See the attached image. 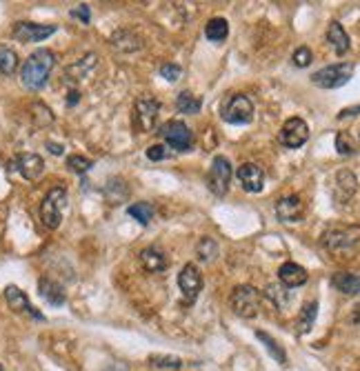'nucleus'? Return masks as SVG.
<instances>
[{
    "instance_id": "f257e3e1",
    "label": "nucleus",
    "mask_w": 360,
    "mask_h": 371,
    "mask_svg": "<svg viewBox=\"0 0 360 371\" xmlns=\"http://www.w3.org/2000/svg\"><path fill=\"white\" fill-rule=\"evenodd\" d=\"M56 65V54L51 49H36L20 67V82L29 91H40L49 80L51 69Z\"/></svg>"
},
{
    "instance_id": "f03ea898",
    "label": "nucleus",
    "mask_w": 360,
    "mask_h": 371,
    "mask_svg": "<svg viewBox=\"0 0 360 371\" xmlns=\"http://www.w3.org/2000/svg\"><path fill=\"white\" fill-rule=\"evenodd\" d=\"M67 207V189L54 187L49 189L47 196L40 202V220L47 229H58L63 222V209Z\"/></svg>"
},
{
    "instance_id": "7ed1b4c3",
    "label": "nucleus",
    "mask_w": 360,
    "mask_h": 371,
    "mask_svg": "<svg viewBox=\"0 0 360 371\" xmlns=\"http://www.w3.org/2000/svg\"><path fill=\"white\" fill-rule=\"evenodd\" d=\"M323 245L332 254L349 256L360 247V229L358 227H336L323 236Z\"/></svg>"
},
{
    "instance_id": "20e7f679",
    "label": "nucleus",
    "mask_w": 360,
    "mask_h": 371,
    "mask_svg": "<svg viewBox=\"0 0 360 371\" xmlns=\"http://www.w3.org/2000/svg\"><path fill=\"white\" fill-rule=\"evenodd\" d=\"M231 312L240 318H256L260 309V292L252 285H238L229 296Z\"/></svg>"
},
{
    "instance_id": "39448f33",
    "label": "nucleus",
    "mask_w": 360,
    "mask_h": 371,
    "mask_svg": "<svg viewBox=\"0 0 360 371\" xmlns=\"http://www.w3.org/2000/svg\"><path fill=\"white\" fill-rule=\"evenodd\" d=\"M220 116L229 125H247L254 120V102L245 94H234L222 102Z\"/></svg>"
},
{
    "instance_id": "423d86ee",
    "label": "nucleus",
    "mask_w": 360,
    "mask_h": 371,
    "mask_svg": "<svg viewBox=\"0 0 360 371\" xmlns=\"http://www.w3.org/2000/svg\"><path fill=\"white\" fill-rule=\"evenodd\" d=\"M158 136L176 151H191L193 147V131L182 120H167L158 127Z\"/></svg>"
},
{
    "instance_id": "0eeeda50",
    "label": "nucleus",
    "mask_w": 360,
    "mask_h": 371,
    "mask_svg": "<svg viewBox=\"0 0 360 371\" xmlns=\"http://www.w3.org/2000/svg\"><path fill=\"white\" fill-rule=\"evenodd\" d=\"M354 76V65L352 63H338V65H329L318 69L312 76V82L321 89H338L347 85Z\"/></svg>"
},
{
    "instance_id": "6e6552de",
    "label": "nucleus",
    "mask_w": 360,
    "mask_h": 371,
    "mask_svg": "<svg viewBox=\"0 0 360 371\" xmlns=\"http://www.w3.org/2000/svg\"><path fill=\"white\" fill-rule=\"evenodd\" d=\"M231 162L225 158V156H216L211 160V167H209V173H207V189L222 198L225 193L229 191V182H231Z\"/></svg>"
},
{
    "instance_id": "1a4fd4ad",
    "label": "nucleus",
    "mask_w": 360,
    "mask_h": 371,
    "mask_svg": "<svg viewBox=\"0 0 360 371\" xmlns=\"http://www.w3.org/2000/svg\"><path fill=\"white\" fill-rule=\"evenodd\" d=\"M160 113V102L156 98H138L133 105V127L140 133H149L156 125V118Z\"/></svg>"
},
{
    "instance_id": "9d476101",
    "label": "nucleus",
    "mask_w": 360,
    "mask_h": 371,
    "mask_svg": "<svg viewBox=\"0 0 360 371\" xmlns=\"http://www.w3.org/2000/svg\"><path fill=\"white\" fill-rule=\"evenodd\" d=\"M58 32L56 25H40V23H16L12 27V38L18 43H43L49 36Z\"/></svg>"
},
{
    "instance_id": "9b49d317",
    "label": "nucleus",
    "mask_w": 360,
    "mask_h": 371,
    "mask_svg": "<svg viewBox=\"0 0 360 371\" xmlns=\"http://www.w3.org/2000/svg\"><path fill=\"white\" fill-rule=\"evenodd\" d=\"M9 171H18L25 180H38L45 171V160L38 153H18L7 164Z\"/></svg>"
},
{
    "instance_id": "f8f14e48",
    "label": "nucleus",
    "mask_w": 360,
    "mask_h": 371,
    "mask_svg": "<svg viewBox=\"0 0 360 371\" xmlns=\"http://www.w3.org/2000/svg\"><path fill=\"white\" fill-rule=\"evenodd\" d=\"M178 287L182 292V298L187 303H196L198 294L202 292V274L193 263H187L178 274Z\"/></svg>"
},
{
    "instance_id": "ddd939ff",
    "label": "nucleus",
    "mask_w": 360,
    "mask_h": 371,
    "mask_svg": "<svg viewBox=\"0 0 360 371\" xmlns=\"http://www.w3.org/2000/svg\"><path fill=\"white\" fill-rule=\"evenodd\" d=\"M278 138L287 149H298L310 140V127L303 118H290L283 125Z\"/></svg>"
},
{
    "instance_id": "4468645a",
    "label": "nucleus",
    "mask_w": 360,
    "mask_h": 371,
    "mask_svg": "<svg viewBox=\"0 0 360 371\" xmlns=\"http://www.w3.org/2000/svg\"><path fill=\"white\" fill-rule=\"evenodd\" d=\"M5 301H7V305H9V309H12V312H16V314H25V316H32L34 321H40V323L45 321V316L40 314L32 303H29L27 294H25L23 289H18L16 285L5 287Z\"/></svg>"
},
{
    "instance_id": "2eb2a0df",
    "label": "nucleus",
    "mask_w": 360,
    "mask_h": 371,
    "mask_svg": "<svg viewBox=\"0 0 360 371\" xmlns=\"http://www.w3.org/2000/svg\"><path fill=\"white\" fill-rule=\"evenodd\" d=\"M236 176H238L240 184L245 191L249 193H260L263 187H265V171L263 167H258L256 162H245L238 167V171H236Z\"/></svg>"
},
{
    "instance_id": "dca6fc26",
    "label": "nucleus",
    "mask_w": 360,
    "mask_h": 371,
    "mask_svg": "<svg viewBox=\"0 0 360 371\" xmlns=\"http://www.w3.org/2000/svg\"><path fill=\"white\" fill-rule=\"evenodd\" d=\"M276 216L283 222H298L305 216V202L301 200V196H285L278 202H276Z\"/></svg>"
},
{
    "instance_id": "f3484780",
    "label": "nucleus",
    "mask_w": 360,
    "mask_h": 371,
    "mask_svg": "<svg viewBox=\"0 0 360 371\" xmlns=\"http://www.w3.org/2000/svg\"><path fill=\"white\" fill-rule=\"evenodd\" d=\"M278 278H281L283 287H287V289H296V287L305 285L310 276H307L305 267L296 265V263H285L278 269Z\"/></svg>"
},
{
    "instance_id": "a211bd4d",
    "label": "nucleus",
    "mask_w": 360,
    "mask_h": 371,
    "mask_svg": "<svg viewBox=\"0 0 360 371\" xmlns=\"http://www.w3.org/2000/svg\"><path fill=\"white\" fill-rule=\"evenodd\" d=\"M38 294L54 307L65 305V301H67L65 289L56 280H51V278H40V280H38Z\"/></svg>"
},
{
    "instance_id": "6ab92c4d",
    "label": "nucleus",
    "mask_w": 360,
    "mask_h": 371,
    "mask_svg": "<svg viewBox=\"0 0 360 371\" xmlns=\"http://www.w3.org/2000/svg\"><path fill=\"white\" fill-rule=\"evenodd\" d=\"M140 263L151 274L167 269V258H164V254L158 249V247H145V249L140 251Z\"/></svg>"
},
{
    "instance_id": "aec40b11",
    "label": "nucleus",
    "mask_w": 360,
    "mask_h": 371,
    "mask_svg": "<svg viewBox=\"0 0 360 371\" xmlns=\"http://www.w3.org/2000/svg\"><path fill=\"white\" fill-rule=\"evenodd\" d=\"M332 285L345 296H360V276L338 272L332 276Z\"/></svg>"
},
{
    "instance_id": "412c9836",
    "label": "nucleus",
    "mask_w": 360,
    "mask_h": 371,
    "mask_svg": "<svg viewBox=\"0 0 360 371\" xmlns=\"http://www.w3.org/2000/svg\"><path fill=\"white\" fill-rule=\"evenodd\" d=\"M327 43L332 45V49L336 51L338 56H345L349 51V36L343 29L341 23H332L327 29Z\"/></svg>"
},
{
    "instance_id": "4be33fe9",
    "label": "nucleus",
    "mask_w": 360,
    "mask_h": 371,
    "mask_svg": "<svg viewBox=\"0 0 360 371\" xmlns=\"http://www.w3.org/2000/svg\"><path fill=\"white\" fill-rule=\"evenodd\" d=\"M205 36H207L209 43L220 45L229 36V23L225 18H211L207 25H205Z\"/></svg>"
},
{
    "instance_id": "5701e85b",
    "label": "nucleus",
    "mask_w": 360,
    "mask_h": 371,
    "mask_svg": "<svg viewBox=\"0 0 360 371\" xmlns=\"http://www.w3.org/2000/svg\"><path fill=\"white\" fill-rule=\"evenodd\" d=\"M111 45L118 47L120 51H136V49H140V40L136 34L127 32V29H120V32L111 36Z\"/></svg>"
},
{
    "instance_id": "b1692460",
    "label": "nucleus",
    "mask_w": 360,
    "mask_h": 371,
    "mask_svg": "<svg viewBox=\"0 0 360 371\" xmlns=\"http://www.w3.org/2000/svg\"><path fill=\"white\" fill-rule=\"evenodd\" d=\"M202 107V100L198 96H193L191 91H180V94L176 96V109L180 113H198Z\"/></svg>"
},
{
    "instance_id": "393cba45",
    "label": "nucleus",
    "mask_w": 360,
    "mask_h": 371,
    "mask_svg": "<svg viewBox=\"0 0 360 371\" xmlns=\"http://www.w3.org/2000/svg\"><path fill=\"white\" fill-rule=\"evenodd\" d=\"M316 316H318V303L316 301L307 303L303 307L301 316H298V334H307V332H310V329L314 327V323H316Z\"/></svg>"
},
{
    "instance_id": "a878e982",
    "label": "nucleus",
    "mask_w": 360,
    "mask_h": 371,
    "mask_svg": "<svg viewBox=\"0 0 360 371\" xmlns=\"http://www.w3.org/2000/svg\"><path fill=\"white\" fill-rule=\"evenodd\" d=\"M256 338H258L260 343L265 345V349L272 354V358H274V360H278L281 365H287V354H285V349H283L278 343H276V340H274L269 334H265V332H256Z\"/></svg>"
},
{
    "instance_id": "bb28decb",
    "label": "nucleus",
    "mask_w": 360,
    "mask_h": 371,
    "mask_svg": "<svg viewBox=\"0 0 360 371\" xmlns=\"http://www.w3.org/2000/svg\"><path fill=\"white\" fill-rule=\"evenodd\" d=\"M18 69V54L9 47H0V76H12Z\"/></svg>"
},
{
    "instance_id": "cd10ccee",
    "label": "nucleus",
    "mask_w": 360,
    "mask_h": 371,
    "mask_svg": "<svg viewBox=\"0 0 360 371\" xmlns=\"http://www.w3.org/2000/svg\"><path fill=\"white\" fill-rule=\"evenodd\" d=\"M127 213L131 218H136L140 225H149L153 220V207L149 202H133L127 207Z\"/></svg>"
},
{
    "instance_id": "c85d7f7f",
    "label": "nucleus",
    "mask_w": 360,
    "mask_h": 371,
    "mask_svg": "<svg viewBox=\"0 0 360 371\" xmlns=\"http://www.w3.org/2000/svg\"><path fill=\"white\" fill-rule=\"evenodd\" d=\"M196 254H198V258L202 263H214L216 256H218V245H216V240L209 238V236H205V238H200V242L196 247Z\"/></svg>"
},
{
    "instance_id": "c756f323",
    "label": "nucleus",
    "mask_w": 360,
    "mask_h": 371,
    "mask_svg": "<svg viewBox=\"0 0 360 371\" xmlns=\"http://www.w3.org/2000/svg\"><path fill=\"white\" fill-rule=\"evenodd\" d=\"M265 296L272 298L276 307H287L290 305V292H287V287H278V285H269L265 289Z\"/></svg>"
},
{
    "instance_id": "7c9ffc66",
    "label": "nucleus",
    "mask_w": 360,
    "mask_h": 371,
    "mask_svg": "<svg viewBox=\"0 0 360 371\" xmlns=\"http://www.w3.org/2000/svg\"><path fill=\"white\" fill-rule=\"evenodd\" d=\"M336 184H338V189H345V200L347 198H352L354 191H356V176L352 171H341L338 173V178H336Z\"/></svg>"
},
{
    "instance_id": "2f4dec72",
    "label": "nucleus",
    "mask_w": 360,
    "mask_h": 371,
    "mask_svg": "<svg viewBox=\"0 0 360 371\" xmlns=\"http://www.w3.org/2000/svg\"><path fill=\"white\" fill-rule=\"evenodd\" d=\"M67 167H69L71 171H76V173H87L91 167H94V160L80 156V153H74V156L67 158Z\"/></svg>"
},
{
    "instance_id": "473e14b6",
    "label": "nucleus",
    "mask_w": 360,
    "mask_h": 371,
    "mask_svg": "<svg viewBox=\"0 0 360 371\" xmlns=\"http://www.w3.org/2000/svg\"><path fill=\"white\" fill-rule=\"evenodd\" d=\"M149 363H151V367H156V369H180L184 365L182 360L176 358V356H151Z\"/></svg>"
},
{
    "instance_id": "72a5a7b5",
    "label": "nucleus",
    "mask_w": 360,
    "mask_h": 371,
    "mask_svg": "<svg viewBox=\"0 0 360 371\" xmlns=\"http://www.w3.org/2000/svg\"><path fill=\"white\" fill-rule=\"evenodd\" d=\"M294 65L296 67H310V63H312V49L310 47H298L296 51H294Z\"/></svg>"
},
{
    "instance_id": "f704fd0d",
    "label": "nucleus",
    "mask_w": 360,
    "mask_h": 371,
    "mask_svg": "<svg viewBox=\"0 0 360 371\" xmlns=\"http://www.w3.org/2000/svg\"><path fill=\"white\" fill-rule=\"evenodd\" d=\"M160 76H162L164 80H169V82H176V80L182 76V69H180V65H176V63H167V65L160 67Z\"/></svg>"
},
{
    "instance_id": "c9c22d12",
    "label": "nucleus",
    "mask_w": 360,
    "mask_h": 371,
    "mask_svg": "<svg viewBox=\"0 0 360 371\" xmlns=\"http://www.w3.org/2000/svg\"><path fill=\"white\" fill-rule=\"evenodd\" d=\"M336 149L341 156H352L354 153V145H352V140H349L347 133H338L336 136Z\"/></svg>"
},
{
    "instance_id": "e433bc0d",
    "label": "nucleus",
    "mask_w": 360,
    "mask_h": 371,
    "mask_svg": "<svg viewBox=\"0 0 360 371\" xmlns=\"http://www.w3.org/2000/svg\"><path fill=\"white\" fill-rule=\"evenodd\" d=\"M147 158L153 160V162H158V160H167L169 158V151L164 145H151L147 149Z\"/></svg>"
},
{
    "instance_id": "4c0bfd02",
    "label": "nucleus",
    "mask_w": 360,
    "mask_h": 371,
    "mask_svg": "<svg viewBox=\"0 0 360 371\" xmlns=\"http://www.w3.org/2000/svg\"><path fill=\"white\" fill-rule=\"evenodd\" d=\"M71 16L78 18V20H82V25H89V20H91V16H89V7H87V5H78V7H74V9H71Z\"/></svg>"
},
{
    "instance_id": "58836bf2",
    "label": "nucleus",
    "mask_w": 360,
    "mask_h": 371,
    "mask_svg": "<svg viewBox=\"0 0 360 371\" xmlns=\"http://www.w3.org/2000/svg\"><path fill=\"white\" fill-rule=\"evenodd\" d=\"M360 113V105L358 107H349V109H343L341 113H338V118H347V116H358Z\"/></svg>"
},
{
    "instance_id": "ea45409f",
    "label": "nucleus",
    "mask_w": 360,
    "mask_h": 371,
    "mask_svg": "<svg viewBox=\"0 0 360 371\" xmlns=\"http://www.w3.org/2000/svg\"><path fill=\"white\" fill-rule=\"evenodd\" d=\"M349 321H352L354 325H358V327H360V303L354 307V312H352V316H349Z\"/></svg>"
},
{
    "instance_id": "a19ab883",
    "label": "nucleus",
    "mask_w": 360,
    "mask_h": 371,
    "mask_svg": "<svg viewBox=\"0 0 360 371\" xmlns=\"http://www.w3.org/2000/svg\"><path fill=\"white\" fill-rule=\"evenodd\" d=\"M47 147H49V151L54 153V156H60V153H63V145H56V142H47Z\"/></svg>"
},
{
    "instance_id": "79ce46f5",
    "label": "nucleus",
    "mask_w": 360,
    "mask_h": 371,
    "mask_svg": "<svg viewBox=\"0 0 360 371\" xmlns=\"http://www.w3.org/2000/svg\"><path fill=\"white\" fill-rule=\"evenodd\" d=\"M78 102V91H71L69 94V105H76Z\"/></svg>"
}]
</instances>
